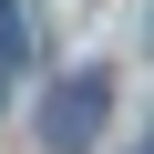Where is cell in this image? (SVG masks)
<instances>
[{
    "label": "cell",
    "instance_id": "1",
    "mask_svg": "<svg viewBox=\"0 0 154 154\" xmlns=\"http://www.w3.org/2000/svg\"><path fill=\"white\" fill-rule=\"evenodd\" d=\"M113 113V72H72V82L41 93V154H93Z\"/></svg>",
    "mask_w": 154,
    "mask_h": 154
},
{
    "label": "cell",
    "instance_id": "2",
    "mask_svg": "<svg viewBox=\"0 0 154 154\" xmlns=\"http://www.w3.org/2000/svg\"><path fill=\"white\" fill-rule=\"evenodd\" d=\"M144 154H154V144H144Z\"/></svg>",
    "mask_w": 154,
    "mask_h": 154
}]
</instances>
